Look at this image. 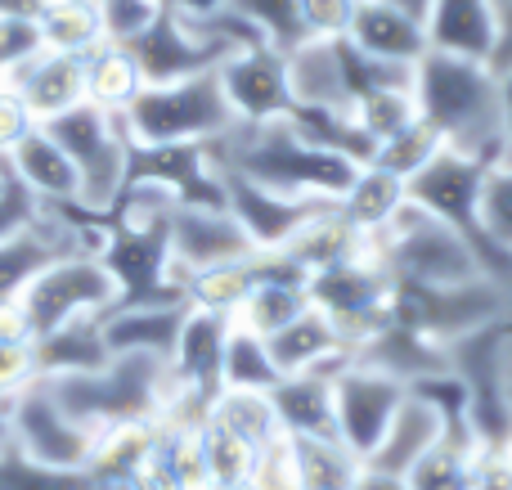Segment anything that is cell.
<instances>
[{"instance_id": "cell-1", "label": "cell", "mask_w": 512, "mask_h": 490, "mask_svg": "<svg viewBox=\"0 0 512 490\" xmlns=\"http://www.w3.org/2000/svg\"><path fill=\"white\" fill-rule=\"evenodd\" d=\"M414 108L445 149L504 162V90L486 59L427 50L414 63Z\"/></svg>"}, {"instance_id": "cell-2", "label": "cell", "mask_w": 512, "mask_h": 490, "mask_svg": "<svg viewBox=\"0 0 512 490\" xmlns=\"http://www.w3.org/2000/svg\"><path fill=\"white\" fill-rule=\"evenodd\" d=\"M212 158L221 171L248 176L256 185L274 189L288 198H319V203H337L355 180V162L342 153H328L310 144L306 135L292 126V117H274V122H234L221 140H212Z\"/></svg>"}, {"instance_id": "cell-3", "label": "cell", "mask_w": 512, "mask_h": 490, "mask_svg": "<svg viewBox=\"0 0 512 490\" xmlns=\"http://www.w3.org/2000/svg\"><path fill=\"white\" fill-rule=\"evenodd\" d=\"M59 405L99 437L108 428H126V423H153L162 419L171 392V360L140 356V351H122L108 356V365L90 369V374H63L45 378Z\"/></svg>"}, {"instance_id": "cell-4", "label": "cell", "mask_w": 512, "mask_h": 490, "mask_svg": "<svg viewBox=\"0 0 512 490\" xmlns=\"http://www.w3.org/2000/svg\"><path fill=\"white\" fill-rule=\"evenodd\" d=\"M131 144H212L234 131V108L216 72L144 86L122 113Z\"/></svg>"}, {"instance_id": "cell-5", "label": "cell", "mask_w": 512, "mask_h": 490, "mask_svg": "<svg viewBox=\"0 0 512 490\" xmlns=\"http://www.w3.org/2000/svg\"><path fill=\"white\" fill-rule=\"evenodd\" d=\"M369 243L373 257L400 284H463V279L481 275L468 239L459 230H450L445 221H436L427 207L409 203V198L387 221V230L373 234Z\"/></svg>"}, {"instance_id": "cell-6", "label": "cell", "mask_w": 512, "mask_h": 490, "mask_svg": "<svg viewBox=\"0 0 512 490\" xmlns=\"http://www.w3.org/2000/svg\"><path fill=\"white\" fill-rule=\"evenodd\" d=\"M508 315L512 293L490 284L486 275L463 279V284H400L396 279V293H391V320L427 333L441 347H454Z\"/></svg>"}, {"instance_id": "cell-7", "label": "cell", "mask_w": 512, "mask_h": 490, "mask_svg": "<svg viewBox=\"0 0 512 490\" xmlns=\"http://www.w3.org/2000/svg\"><path fill=\"white\" fill-rule=\"evenodd\" d=\"M41 126L59 140V149L77 167L81 207L108 212L117 203V194L126 189V158H131V135H126L122 113H104L86 99V104L68 108V113L50 117Z\"/></svg>"}, {"instance_id": "cell-8", "label": "cell", "mask_w": 512, "mask_h": 490, "mask_svg": "<svg viewBox=\"0 0 512 490\" xmlns=\"http://www.w3.org/2000/svg\"><path fill=\"white\" fill-rule=\"evenodd\" d=\"M306 293H310V306L324 311L328 324H333L355 351L360 342H369L382 324H391V293H396V279H391L387 266L373 257V243H369V252H360V257L310 275Z\"/></svg>"}, {"instance_id": "cell-9", "label": "cell", "mask_w": 512, "mask_h": 490, "mask_svg": "<svg viewBox=\"0 0 512 490\" xmlns=\"http://www.w3.org/2000/svg\"><path fill=\"white\" fill-rule=\"evenodd\" d=\"M18 302L27 311L32 338H41L81 315H108L117 306V284L99 261V252H68V257L50 261Z\"/></svg>"}, {"instance_id": "cell-10", "label": "cell", "mask_w": 512, "mask_h": 490, "mask_svg": "<svg viewBox=\"0 0 512 490\" xmlns=\"http://www.w3.org/2000/svg\"><path fill=\"white\" fill-rule=\"evenodd\" d=\"M14 446L54 468H86L90 450H95V432L81 428L63 410L45 378H32L14 392Z\"/></svg>"}, {"instance_id": "cell-11", "label": "cell", "mask_w": 512, "mask_h": 490, "mask_svg": "<svg viewBox=\"0 0 512 490\" xmlns=\"http://www.w3.org/2000/svg\"><path fill=\"white\" fill-rule=\"evenodd\" d=\"M126 185H158L185 207H225V176L212 144H131Z\"/></svg>"}, {"instance_id": "cell-12", "label": "cell", "mask_w": 512, "mask_h": 490, "mask_svg": "<svg viewBox=\"0 0 512 490\" xmlns=\"http://www.w3.org/2000/svg\"><path fill=\"white\" fill-rule=\"evenodd\" d=\"M131 59L140 63V77L144 86H162V81H185V77H198V72H216L230 50L221 41H212L207 32H198L180 9H162L131 45Z\"/></svg>"}, {"instance_id": "cell-13", "label": "cell", "mask_w": 512, "mask_h": 490, "mask_svg": "<svg viewBox=\"0 0 512 490\" xmlns=\"http://www.w3.org/2000/svg\"><path fill=\"white\" fill-rule=\"evenodd\" d=\"M405 396H409L405 383H396L391 374H378V369L351 360V365L333 378V414H337V437H342V446H351L360 459H369L373 446L382 441V432H387V423L396 419V410L405 405Z\"/></svg>"}, {"instance_id": "cell-14", "label": "cell", "mask_w": 512, "mask_h": 490, "mask_svg": "<svg viewBox=\"0 0 512 490\" xmlns=\"http://www.w3.org/2000/svg\"><path fill=\"white\" fill-rule=\"evenodd\" d=\"M230 99L234 117L239 122H274V117H288L292 108V86H288V54L274 50V45H248V50L230 54V59L216 68Z\"/></svg>"}, {"instance_id": "cell-15", "label": "cell", "mask_w": 512, "mask_h": 490, "mask_svg": "<svg viewBox=\"0 0 512 490\" xmlns=\"http://www.w3.org/2000/svg\"><path fill=\"white\" fill-rule=\"evenodd\" d=\"M230 315L221 311H198L189 306L185 324H180L176 351H171V383L176 396L194 405H212L221 396V365H225V338H230Z\"/></svg>"}, {"instance_id": "cell-16", "label": "cell", "mask_w": 512, "mask_h": 490, "mask_svg": "<svg viewBox=\"0 0 512 490\" xmlns=\"http://www.w3.org/2000/svg\"><path fill=\"white\" fill-rule=\"evenodd\" d=\"M225 176V207L230 216L243 225V234L252 239L256 252H274L301 230L306 216H315L319 198H288V194H274V189L256 185L248 176H234V171H221Z\"/></svg>"}, {"instance_id": "cell-17", "label": "cell", "mask_w": 512, "mask_h": 490, "mask_svg": "<svg viewBox=\"0 0 512 490\" xmlns=\"http://www.w3.org/2000/svg\"><path fill=\"white\" fill-rule=\"evenodd\" d=\"M252 239L243 234V225L230 216V207H185L180 203L171 212V257L194 275V270L221 266V261L248 257Z\"/></svg>"}, {"instance_id": "cell-18", "label": "cell", "mask_w": 512, "mask_h": 490, "mask_svg": "<svg viewBox=\"0 0 512 490\" xmlns=\"http://www.w3.org/2000/svg\"><path fill=\"white\" fill-rule=\"evenodd\" d=\"M265 347H270L279 374H333L337 378L355 360L351 342L315 306H306L292 324H283L274 338H265Z\"/></svg>"}, {"instance_id": "cell-19", "label": "cell", "mask_w": 512, "mask_h": 490, "mask_svg": "<svg viewBox=\"0 0 512 490\" xmlns=\"http://www.w3.org/2000/svg\"><path fill=\"white\" fill-rule=\"evenodd\" d=\"M0 81H9V86L23 95V104L32 108L36 122H50V117L86 104V59H81V54L36 50L23 68H14Z\"/></svg>"}, {"instance_id": "cell-20", "label": "cell", "mask_w": 512, "mask_h": 490, "mask_svg": "<svg viewBox=\"0 0 512 490\" xmlns=\"http://www.w3.org/2000/svg\"><path fill=\"white\" fill-rule=\"evenodd\" d=\"M355 360L378 369V374H391L405 387H418V383H427V378H441L454 369L450 347H441V342H432L427 333L409 329V324H400V320L382 324L369 342H360V347H355Z\"/></svg>"}, {"instance_id": "cell-21", "label": "cell", "mask_w": 512, "mask_h": 490, "mask_svg": "<svg viewBox=\"0 0 512 490\" xmlns=\"http://www.w3.org/2000/svg\"><path fill=\"white\" fill-rule=\"evenodd\" d=\"M346 41H351L355 50L373 54V59L405 63V68H414V63L432 50V36H427L423 18L405 14V9L387 5V0H355Z\"/></svg>"}, {"instance_id": "cell-22", "label": "cell", "mask_w": 512, "mask_h": 490, "mask_svg": "<svg viewBox=\"0 0 512 490\" xmlns=\"http://www.w3.org/2000/svg\"><path fill=\"white\" fill-rule=\"evenodd\" d=\"M445 428H450V419H445L441 405L409 387L405 405L396 410V419L387 423L382 441L373 446V455L364 459V464L378 468V473H391V477H409V468L445 437Z\"/></svg>"}, {"instance_id": "cell-23", "label": "cell", "mask_w": 512, "mask_h": 490, "mask_svg": "<svg viewBox=\"0 0 512 490\" xmlns=\"http://www.w3.org/2000/svg\"><path fill=\"white\" fill-rule=\"evenodd\" d=\"M279 252L310 279V275H319V270L342 266V261L369 252V234L355 230V225L342 216V207H337V203H324L315 216H306V221H301V230L292 234Z\"/></svg>"}, {"instance_id": "cell-24", "label": "cell", "mask_w": 512, "mask_h": 490, "mask_svg": "<svg viewBox=\"0 0 512 490\" xmlns=\"http://www.w3.org/2000/svg\"><path fill=\"white\" fill-rule=\"evenodd\" d=\"M189 302H162V306H113L104 315V342L113 356L122 351H140V356H162L171 360L185 324Z\"/></svg>"}, {"instance_id": "cell-25", "label": "cell", "mask_w": 512, "mask_h": 490, "mask_svg": "<svg viewBox=\"0 0 512 490\" xmlns=\"http://www.w3.org/2000/svg\"><path fill=\"white\" fill-rule=\"evenodd\" d=\"M9 162H14L18 180H23V185L32 189L41 203H50V207L81 203L77 167H72V158L59 149V140H54L45 126H32V131H27L23 140L9 149Z\"/></svg>"}, {"instance_id": "cell-26", "label": "cell", "mask_w": 512, "mask_h": 490, "mask_svg": "<svg viewBox=\"0 0 512 490\" xmlns=\"http://www.w3.org/2000/svg\"><path fill=\"white\" fill-rule=\"evenodd\" d=\"M270 405L283 437H337L333 374H283L270 387Z\"/></svg>"}, {"instance_id": "cell-27", "label": "cell", "mask_w": 512, "mask_h": 490, "mask_svg": "<svg viewBox=\"0 0 512 490\" xmlns=\"http://www.w3.org/2000/svg\"><path fill=\"white\" fill-rule=\"evenodd\" d=\"M36 374L41 378H63V374H90V369L108 365V342H104V315H81L59 329L32 338Z\"/></svg>"}, {"instance_id": "cell-28", "label": "cell", "mask_w": 512, "mask_h": 490, "mask_svg": "<svg viewBox=\"0 0 512 490\" xmlns=\"http://www.w3.org/2000/svg\"><path fill=\"white\" fill-rule=\"evenodd\" d=\"M481 459L486 446L477 441L472 423H450L445 437L409 468V490H477L481 477Z\"/></svg>"}, {"instance_id": "cell-29", "label": "cell", "mask_w": 512, "mask_h": 490, "mask_svg": "<svg viewBox=\"0 0 512 490\" xmlns=\"http://www.w3.org/2000/svg\"><path fill=\"white\" fill-rule=\"evenodd\" d=\"M288 86L292 104L301 108H351L342 81V54H337V36H310L297 50H288Z\"/></svg>"}, {"instance_id": "cell-30", "label": "cell", "mask_w": 512, "mask_h": 490, "mask_svg": "<svg viewBox=\"0 0 512 490\" xmlns=\"http://www.w3.org/2000/svg\"><path fill=\"white\" fill-rule=\"evenodd\" d=\"M405 198H409V189H405V180L400 176H391V171H382V167H360L355 171V180H351V189H346L342 198H337V207H342V216L355 225L360 234H382L387 230V221L405 207Z\"/></svg>"}, {"instance_id": "cell-31", "label": "cell", "mask_w": 512, "mask_h": 490, "mask_svg": "<svg viewBox=\"0 0 512 490\" xmlns=\"http://www.w3.org/2000/svg\"><path fill=\"white\" fill-rule=\"evenodd\" d=\"M297 490H351L364 459L337 437H288Z\"/></svg>"}, {"instance_id": "cell-32", "label": "cell", "mask_w": 512, "mask_h": 490, "mask_svg": "<svg viewBox=\"0 0 512 490\" xmlns=\"http://www.w3.org/2000/svg\"><path fill=\"white\" fill-rule=\"evenodd\" d=\"M86 59V99L104 113H126L131 99L144 90V77H140V63L131 59V50L117 41H99Z\"/></svg>"}, {"instance_id": "cell-33", "label": "cell", "mask_w": 512, "mask_h": 490, "mask_svg": "<svg viewBox=\"0 0 512 490\" xmlns=\"http://www.w3.org/2000/svg\"><path fill=\"white\" fill-rule=\"evenodd\" d=\"M432 50L486 59L490 54V0H436L427 14Z\"/></svg>"}, {"instance_id": "cell-34", "label": "cell", "mask_w": 512, "mask_h": 490, "mask_svg": "<svg viewBox=\"0 0 512 490\" xmlns=\"http://www.w3.org/2000/svg\"><path fill=\"white\" fill-rule=\"evenodd\" d=\"M36 27H41L45 50H63V54H90L104 41L99 0H41L36 5Z\"/></svg>"}, {"instance_id": "cell-35", "label": "cell", "mask_w": 512, "mask_h": 490, "mask_svg": "<svg viewBox=\"0 0 512 490\" xmlns=\"http://www.w3.org/2000/svg\"><path fill=\"white\" fill-rule=\"evenodd\" d=\"M256 284H261V266H256V252H248V257H239V261H221V266L194 270L185 284V302L198 306V311H221L234 320Z\"/></svg>"}, {"instance_id": "cell-36", "label": "cell", "mask_w": 512, "mask_h": 490, "mask_svg": "<svg viewBox=\"0 0 512 490\" xmlns=\"http://www.w3.org/2000/svg\"><path fill=\"white\" fill-rule=\"evenodd\" d=\"M207 414H212L216 423H225L234 437H243L252 450H265V446H274V441L283 437L279 419H274L270 392H239V387H221V396L207 405Z\"/></svg>"}, {"instance_id": "cell-37", "label": "cell", "mask_w": 512, "mask_h": 490, "mask_svg": "<svg viewBox=\"0 0 512 490\" xmlns=\"http://www.w3.org/2000/svg\"><path fill=\"white\" fill-rule=\"evenodd\" d=\"M256 455L243 437H234L225 423H216L212 414H203L198 423V459H203V477L207 486H239V482H252V468H256Z\"/></svg>"}, {"instance_id": "cell-38", "label": "cell", "mask_w": 512, "mask_h": 490, "mask_svg": "<svg viewBox=\"0 0 512 490\" xmlns=\"http://www.w3.org/2000/svg\"><path fill=\"white\" fill-rule=\"evenodd\" d=\"M310 306L306 284H292V279H261V284L248 293V302L239 306L234 324L261 333V338H274L283 324H292L301 311Z\"/></svg>"}, {"instance_id": "cell-39", "label": "cell", "mask_w": 512, "mask_h": 490, "mask_svg": "<svg viewBox=\"0 0 512 490\" xmlns=\"http://www.w3.org/2000/svg\"><path fill=\"white\" fill-rule=\"evenodd\" d=\"M279 365H274L270 347H265L261 333L230 324V338H225V365H221V383L239 387V392H270L279 383Z\"/></svg>"}, {"instance_id": "cell-40", "label": "cell", "mask_w": 512, "mask_h": 490, "mask_svg": "<svg viewBox=\"0 0 512 490\" xmlns=\"http://www.w3.org/2000/svg\"><path fill=\"white\" fill-rule=\"evenodd\" d=\"M0 490H99V482L90 477V468H54L41 459L23 455L9 441L0 450Z\"/></svg>"}, {"instance_id": "cell-41", "label": "cell", "mask_w": 512, "mask_h": 490, "mask_svg": "<svg viewBox=\"0 0 512 490\" xmlns=\"http://www.w3.org/2000/svg\"><path fill=\"white\" fill-rule=\"evenodd\" d=\"M436 149H441V135H436L423 117H414L405 131L378 140V149H373L369 162H373V167H382V171H391V176H400L409 185V176H414V171H423L427 162L436 158Z\"/></svg>"}, {"instance_id": "cell-42", "label": "cell", "mask_w": 512, "mask_h": 490, "mask_svg": "<svg viewBox=\"0 0 512 490\" xmlns=\"http://www.w3.org/2000/svg\"><path fill=\"white\" fill-rule=\"evenodd\" d=\"M355 117H360V126L373 135V144L387 140V135H396V131H405V126L418 117V108H414V86L378 90V95L360 99V104H355Z\"/></svg>"}, {"instance_id": "cell-43", "label": "cell", "mask_w": 512, "mask_h": 490, "mask_svg": "<svg viewBox=\"0 0 512 490\" xmlns=\"http://www.w3.org/2000/svg\"><path fill=\"white\" fill-rule=\"evenodd\" d=\"M481 225L495 243L512 248V162H495L481 185Z\"/></svg>"}, {"instance_id": "cell-44", "label": "cell", "mask_w": 512, "mask_h": 490, "mask_svg": "<svg viewBox=\"0 0 512 490\" xmlns=\"http://www.w3.org/2000/svg\"><path fill=\"white\" fill-rule=\"evenodd\" d=\"M36 216H41V198H36L32 189L18 180L9 153H0V239L18 234L23 225H32Z\"/></svg>"}, {"instance_id": "cell-45", "label": "cell", "mask_w": 512, "mask_h": 490, "mask_svg": "<svg viewBox=\"0 0 512 490\" xmlns=\"http://www.w3.org/2000/svg\"><path fill=\"white\" fill-rule=\"evenodd\" d=\"M162 0H99V14H104V41L131 45L153 18L162 14Z\"/></svg>"}, {"instance_id": "cell-46", "label": "cell", "mask_w": 512, "mask_h": 490, "mask_svg": "<svg viewBox=\"0 0 512 490\" xmlns=\"http://www.w3.org/2000/svg\"><path fill=\"white\" fill-rule=\"evenodd\" d=\"M36 50H45L36 14H0V77L23 68Z\"/></svg>"}, {"instance_id": "cell-47", "label": "cell", "mask_w": 512, "mask_h": 490, "mask_svg": "<svg viewBox=\"0 0 512 490\" xmlns=\"http://www.w3.org/2000/svg\"><path fill=\"white\" fill-rule=\"evenodd\" d=\"M355 14V0H301V18H306L310 36H346Z\"/></svg>"}, {"instance_id": "cell-48", "label": "cell", "mask_w": 512, "mask_h": 490, "mask_svg": "<svg viewBox=\"0 0 512 490\" xmlns=\"http://www.w3.org/2000/svg\"><path fill=\"white\" fill-rule=\"evenodd\" d=\"M32 378H41V374H36L32 338H27V342H9V338H0V392L14 396L18 387H27Z\"/></svg>"}, {"instance_id": "cell-49", "label": "cell", "mask_w": 512, "mask_h": 490, "mask_svg": "<svg viewBox=\"0 0 512 490\" xmlns=\"http://www.w3.org/2000/svg\"><path fill=\"white\" fill-rule=\"evenodd\" d=\"M32 126H41L32 117V108L23 104V95H18L9 81H0V153H9L18 140H23Z\"/></svg>"}, {"instance_id": "cell-50", "label": "cell", "mask_w": 512, "mask_h": 490, "mask_svg": "<svg viewBox=\"0 0 512 490\" xmlns=\"http://www.w3.org/2000/svg\"><path fill=\"white\" fill-rule=\"evenodd\" d=\"M486 63L504 77L512 68V0H490V54Z\"/></svg>"}, {"instance_id": "cell-51", "label": "cell", "mask_w": 512, "mask_h": 490, "mask_svg": "<svg viewBox=\"0 0 512 490\" xmlns=\"http://www.w3.org/2000/svg\"><path fill=\"white\" fill-rule=\"evenodd\" d=\"M351 490H409L405 477H391V473H378V468H369L364 464L360 468V477H355V486Z\"/></svg>"}, {"instance_id": "cell-52", "label": "cell", "mask_w": 512, "mask_h": 490, "mask_svg": "<svg viewBox=\"0 0 512 490\" xmlns=\"http://www.w3.org/2000/svg\"><path fill=\"white\" fill-rule=\"evenodd\" d=\"M499 90H504V162H512V68L499 77Z\"/></svg>"}, {"instance_id": "cell-53", "label": "cell", "mask_w": 512, "mask_h": 490, "mask_svg": "<svg viewBox=\"0 0 512 490\" xmlns=\"http://www.w3.org/2000/svg\"><path fill=\"white\" fill-rule=\"evenodd\" d=\"M171 9H180V14L189 18H203V14H216V9H225L230 0H167Z\"/></svg>"}, {"instance_id": "cell-54", "label": "cell", "mask_w": 512, "mask_h": 490, "mask_svg": "<svg viewBox=\"0 0 512 490\" xmlns=\"http://www.w3.org/2000/svg\"><path fill=\"white\" fill-rule=\"evenodd\" d=\"M14 441V396L0 392V450Z\"/></svg>"}, {"instance_id": "cell-55", "label": "cell", "mask_w": 512, "mask_h": 490, "mask_svg": "<svg viewBox=\"0 0 512 490\" xmlns=\"http://www.w3.org/2000/svg\"><path fill=\"white\" fill-rule=\"evenodd\" d=\"M387 5L405 9V14H414V18H423V23H427V14H432V5H436V0H387Z\"/></svg>"}, {"instance_id": "cell-56", "label": "cell", "mask_w": 512, "mask_h": 490, "mask_svg": "<svg viewBox=\"0 0 512 490\" xmlns=\"http://www.w3.org/2000/svg\"><path fill=\"white\" fill-rule=\"evenodd\" d=\"M41 0H0V14H36Z\"/></svg>"}, {"instance_id": "cell-57", "label": "cell", "mask_w": 512, "mask_h": 490, "mask_svg": "<svg viewBox=\"0 0 512 490\" xmlns=\"http://www.w3.org/2000/svg\"><path fill=\"white\" fill-rule=\"evenodd\" d=\"M207 490H256L252 482H239V486H207Z\"/></svg>"}, {"instance_id": "cell-58", "label": "cell", "mask_w": 512, "mask_h": 490, "mask_svg": "<svg viewBox=\"0 0 512 490\" xmlns=\"http://www.w3.org/2000/svg\"><path fill=\"white\" fill-rule=\"evenodd\" d=\"M504 459H508V468H512V441H508V446H504Z\"/></svg>"}]
</instances>
